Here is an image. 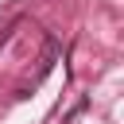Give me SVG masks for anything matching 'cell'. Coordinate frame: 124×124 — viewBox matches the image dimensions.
Masks as SVG:
<instances>
[{
	"label": "cell",
	"mask_w": 124,
	"mask_h": 124,
	"mask_svg": "<svg viewBox=\"0 0 124 124\" xmlns=\"http://www.w3.org/2000/svg\"><path fill=\"white\" fill-rule=\"evenodd\" d=\"M54 62H58V43H54V39H46V50H43V62H39V78H46ZM39 78H35V81H39Z\"/></svg>",
	"instance_id": "6da1fadb"
}]
</instances>
